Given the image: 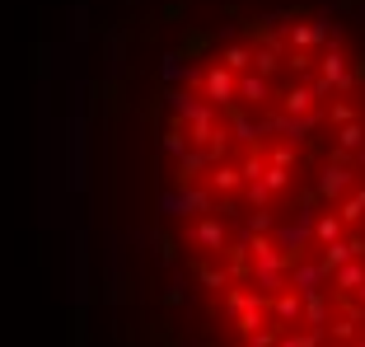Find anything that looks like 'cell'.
<instances>
[{
  "label": "cell",
  "mask_w": 365,
  "mask_h": 347,
  "mask_svg": "<svg viewBox=\"0 0 365 347\" xmlns=\"http://www.w3.org/2000/svg\"><path fill=\"white\" fill-rule=\"evenodd\" d=\"M361 164H365V151H361Z\"/></svg>",
  "instance_id": "cell-23"
},
{
  "label": "cell",
  "mask_w": 365,
  "mask_h": 347,
  "mask_svg": "<svg viewBox=\"0 0 365 347\" xmlns=\"http://www.w3.org/2000/svg\"><path fill=\"white\" fill-rule=\"evenodd\" d=\"M211 183H215V188H235V183H239V174L220 164V169H211Z\"/></svg>",
  "instance_id": "cell-15"
},
{
  "label": "cell",
  "mask_w": 365,
  "mask_h": 347,
  "mask_svg": "<svg viewBox=\"0 0 365 347\" xmlns=\"http://www.w3.org/2000/svg\"><path fill=\"white\" fill-rule=\"evenodd\" d=\"M337 286H342V291H356V286H365V268H361V263L342 268V272H337Z\"/></svg>",
  "instance_id": "cell-9"
},
{
  "label": "cell",
  "mask_w": 365,
  "mask_h": 347,
  "mask_svg": "<svg viewBox=\"0 0 365 347\" xmlns=\"http://www.w3.org/2000/svg\"><path fill=\"white\" fill-rule=\"evenodd\" d=\"M225 66H230V71H244V66H248V52H244V47H230V52H225Z\"/></svg>",
  "instance_id": "cell-17"
},
{
  "label": "cell",
  "mask_w": 365,
  "mask_h": 347,
  "mask_svg": "<svg viewBox=\"0 0 365 347\" xmlns=\"http://www.w3.org/2000/svg\"><path fill=\"white\" fill-rule=\"evenodd\" d=\"M346 253H351V244H342V239H333V244H323V258H319V268H323V272L342 268V263H346Z\"/></svg>",
  "instance_id": "cell-5"
},
{
  "label": "cell",
  "mask_w": 365,
  "mask_h": 347,
  "mask_svg": "<svg viewBox=\"0 0 365 347\" xmlns=\"http://www.w3.org/2000/svg\"><path fill=\"white\" fill-rule=\"evenodd\" d=\"M277 315L286 319V324H290V319H300V301H295V296H281V301H277Z\"/></svg>",
  "instance_id": "cell-14"
},
{
  "label": "cell",
  "mask_w": 365,
  "mask_h": 347,
  "mask_svg": "<svg viewBox=\"0 0 365 347\" xmlns=\"http://www.w3.org/2000/svg\"><path fill=\"white\" fill-rule=\"evenodd\" d=\"M71 296H76V310H89V239H85V230L71 235Z\"/></svg>",
  "instance_id": "cell-2"
},
{
  "label": "cell",
  "mask_w": 365,
  "mask_h": 347,
  "mask_svg": "<svg viewBox=\"0 0 365 347\" xmlns=\"http://www.w3.org/2000/svg\"><path fill=\"white\" fill-rule=\"evenodd\" d=\"M66 169H71V188L85 193L89 183V122L85 113H71V136H66Z\"/></svg>",
  "instance_id": "cell-1"
},
{
  "label": "cell",
  "mask_w": 365,
  "mask_h": 347,
  "mask_svg": "<svg viewBox=\"0 0 365 347\" xmlns=\"http://www.w3.org/2000/svg\"><path fill=\"white\" fill-rule=\"evenodd\" d=\"M314 235H319V244H333V239L342 235V221H337V216H323L319 226H314Z\"/></svg>",
  "instance_id": "cell-11"
},
{
  "label": "cell",
  "mask_w": 365,
  "mask_h": 347,
  "mask_svg": "<svg viewBox=\"0 0 365 347\" xmlns=\"http://www.w3.org/2000/svg\"><path fill=\"white\" fill-rule=\"evenodd\" d=\"M206 99H211V104H220V109H225V104H235V80H230V71H220V66H215L211 76H206Z\"/></svg>",
  "instance_id": "cell-3"
},
{
  "label": "cell",
  "mask_w": 365,
  "mask_h": 347,
  "mask_svg": "<svg viewBox=\"0 0 365 347\" xmlns=\"http://www.w3.org/2000/svg\"><path fill=\"white\" fill-rule=\"evenodd\" d=\"M178 71H182V66H178V56H164V80H178Z\"/></svg>",
  "instance_id": "cell-20"
},
{
  "label": "cell",
  "mask_w": 365,
  "mask_h": 347,
  "mask_svg": "<svg viewBox=\"0 0 365 347\" xmlns=\"http://www.w3.org/2000/svg\"><path fill=\"white\" fill-rule=\"evenodd\" d=\"M346 183H351V174H346L342 164H328V169L319 174V193H323V197H337Z\"/></svg>",
  "instance_id": "cell-4"
},
{
  "label": "cell",
  "mask_w": 365,
  "mask_h": 347,
  "mask_svg": "<svg viewBox=\"0 0 365 347\" xmlns=\"http://www.w3.org/2000/svg\"><path fill=\"white\" fill-rule=\"evenodd\" d=\"M71 347H89V315L85 310L71 315Z\"/></svg>",
  "instance_id": "cell-7"
},
{
  "label": "cell",
  "mask_w": 365,
  "mask_h": 347,
  "mask_svg": "<svg viewBox=\"0 0 365 347\" xmlns=\"http://www.w3.org/2000/svg\"><path fill=\"white\" fill-rule=\"evenodd\" d=\"M253 61H258V66H262V71H272V66H277V52H272V47H262V52H258V56H253Z\"/></svg>",
  "instance_id": "cell-21"
},
{
  "label": "cell",
  "mask_w": 365,
  "mask_h": 347,
  "mask_svg": "<svg viewBox=\"0 0 365 347\" xmlns=\"http://www.w3.org/2000/svg\"><path fill=\"white\" fill-rule=\"evenodd\" d=\"M258 122H253V118H244V113H239V118H235V136H239V141H248V146H253V141H258Z\"/></svg>",
  "instance_id": "cell-12"
},
{
  "label": "cell",
  "mask_w": 365,
  "mask_h": 347,
  "mask_svg": "<svg viewBox=\"0 0 365 347\" xmlns=\"http://www.w3.org/2000/svg\"><path fill=\"white\" fill-rule=\"evenodd\" d=\"M314 104V89H290L286 94V113H309Z\"/></svg>",
  "instance_id": "cell-10"
},
{
  "label": "cell",
  "mask_w": 365,
  "mask_h": 347,
  "mask_svg": "<svg viewBox=\"0 0 365 347\" xmlns=\"http://www.w3.org/2000/svg\"><path fill=\"white\" fill-rule=\"evenodd\" d=\"M197 244L220 249V244H225V226H220V221H202V226H197Z\"/></svg>",
  "instance_id": "cell-6"
},
{
  "label": "cell",
  "mask_w": 365,
  "mask_h": 347,
  "mask_svg": "<svg viewBox=\"0 0 365 347\" xmlns=\"http://www.w3.org/2000/svg\"><path fill=\"white\" fill-rule=\"evenodd\" d=\"M361 136H365L361 127H342V136H337V141H342L346 151H356V146H361Z\"/></svg>",
  "instance_id": "cell-18"
},
{
  "label": "cell",
  "mask_w": 365,
  "mask_h": 347,
  "mask_svg": "<svg viewBox=\"0 0 365 347\" xmlns=\"http://www.w3.org/2000/svg\"><path fill=\"white\" fill-rule=\"evenodd\" d=\"M239 94L253 99V104H262V99H267V80H262V76H244V80H239Z\"/></svg>",
  "instance_id": "cell-8"
},
{
  "label": "cell",
  "mask_w": 365,
  "mask_h": 347,
  "mask_svg": "<svg viewBox=\"0 0 365 347\" xmlns=\"http://www.w3.org/2000/svg\"><path fill=\"white\" fill-rule=\"evenodd\" d=\"M262 188H286V169H277V164L262 169Z\"/></svg>",
  "instance_id": "cell-16"
},
{
  "label": "cell",
  "mask_w": 365,
  "mask_h": 347,
  "mask_svg": "<svg viewBox=\"0 0 365 347\" xmlns=\"http://www.w3.org/2000/svg\"><path fill=\"white\" fill-rule=\"evenodd\" d=\"M361 216H365V193H356L351 202L342 206V216H337V221H361Z\"/></svg>",
  "instance_id": "cell-13"
},
{
  "label": "cell",
  "mask_w": 365,
  "mask_h": 347,
  "mask_svg": "<svg viewBox=\"0 0 365 347\" xmlns=\"http://www.w3.org/2000/svg\"><path fill=\"white\" fill-rule=\"evenodd\" d=\"M202 282H206V286H225L230 277H225V272H215V268H202Z\"/></svg>",
  "instance_id": "cell-19"
},
{
  "label": "cell",
  "mask_w": 365,
  "mask_h": 347,
  "mask_svg": "<svg viewBox=\"0 0 365 347\" xmlns=\"http://www.w3.org/2000/svg\"><path fill=\"white\" fill-rule=\"evenodd\" d=\"M248 202H253V206H262V202H267V188H262V183H253V188H248Z\"/></svg>",
  "instance_id": "cell-22"
}]
</instances>
